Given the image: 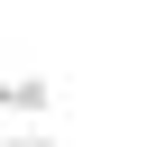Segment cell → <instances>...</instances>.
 I'll use <instances>...</instances> for the list:
<instances>
[{"instance_id":"3957f363","label":"cell","mask_w":147,"mask_h":147,"mask_svg":"<svg viewBox=\"0 0 147 147\" xmlns=\"http://www.w3.org/2000/svg\"><path fill=\"white\" fill-rule=\"evenodd\" d=\"M9 92H18V74H9V64H0V110H9Z\"/></svg>"},{"instance_id":"7a4b0ae2","label":"cell","mask_w":147,"mask_h":147,"mask_svg":"<svg viewBox=\"0 0 147 147\" xmlns=\"http://www.w3.org/2000/svg\"><path fill=\"white\" fill-rule=\"evenodd\" d=\"M0 147H55V138H46V129H18V138H0Z\"/></svg>"},{"instance_id":"6da1fadb","label":"cell","mask_w":147,"mask_h":147,"mask_svg":"<svg viewBox=\"0 0 147 147\" xmlns=\"http://www.w3.org/2000/svg\"><path fill=\"white\" fill-rule=\"evenodd\" d=\"M9 110H18V119H46V110H55V83H37V74H18V92H9Z\"/></svg>"}]
</instances>
